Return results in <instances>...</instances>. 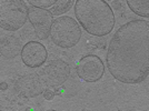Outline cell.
I'll list each match as a JSON object with an SVG mask.
<instances>
[{
    "label": "cell",
    "mask_w": 149,
    "mask_h": 111,
    "mask_svg": "<svg viewBox=\"0 0 149 111\" xmlns=\"http://www.w3.org/2000/svg\"><path fill=\"white\" fill-rule=\"evenodd\" d=\"M74 15L78 24L89 35L104 37L115 27V13L105 0H77Z\"/></svg>",
    "instance_id": "7a4b0ae2"
},
{
    "label": "cell",
    "mask_w": 149,
    "mask_h": 111,
    "mask_svg": "<svg viewBox=\"0 0 149 111\" xmlns=\"http://www.w3.org/2000/svg\"><path fill=\"white\" fill-rule=\"evenodd\" d=\"M57 90H54V89H45V91H44V97H45V99L46 100H52L54 99V97L57 94V92H56Z\"/></svg>",
    "instance_id": "5bb4252c"
},
{
    "label": "cell",
    "mask_w": 149,
    "mask_h": 111,
    "mask_svg": "<svg viewBox=\"0 0 149 111\" xmlns=\"http://www.w3.org/2000/svg\"><path fill=\"white\" fill-rule=\"evenodd\" d=\"M127 5L131 11L143 18H149L148 0H127Z\"/></svg>",
    "instance_id": "8fae6325"
},
{
    "label": "cell",
    "mask_w": 149,
    "mask_h": 111,
    "mask_svg": "<svg viewBox=\"0 0 149 111\" xmlns=\"http://www.w3.org/2000/svg\"><path fill=\"white\" fill-rule=\"evenodd\" d=\"M1 89H2V90H3V89H7V83L2 82V83H1Z\"/></svg>",
    "instance_id": "9a60e30c"
},
{
    "label": "cell",
    "mask_w": 149,
    "mask_h": 111,
    "mask_svg": "<svg viewBox=\"0 0 149 111\" xmlns=\"http://www.w3.org/2000/svg\"><path fill=\"white\" fill-rule=\"evenodd\" d=\"M106 62L119 82L137 85L149 74V21L131 20L112 36Z\"/></svg>",
    "instance_id": "6da1fadb"
},
{
    "label": "cell",
    "mask_w": 149,
    "mask_h": 111,
    "mask_svg": "<svg viewBox=\"0 0 149 111\" xmlns=\"http://www.w3.org/2000/svg\"><path fill=\"white\" fill-rule=\"evenodd\" d=\"M74 2H76V1H74V0H58L56 5L50 8L49 11L52 15V17L54 16H56V17L61 16V15L70 10V8L74 6Z\"/></svg>",
    "instance_id": "7c38bea8"
},
{
    "label": "cell",
    "mask_w": 149,
    "mask_h": 111,
    "mask_svg": "<svg viewBox=\"0 0 149 111\" xmlns=\"http://www.w3.org/2000/svg\"><path fill=\"white\" fill-rule=\"evenodd\" d=\"M21 42L13 36H6L1 39V57L3 59H13L21 52Z\"/></svg>",
    "instance_id": "30bf717a"
},
{
    "label": "cell",
    "mask_w": 149,
    "mask_h": 111,
    "mask_svg": "<svg viewBox=\"0 0 149 111\" xmlns=\"http://www.w3.org/2000/svg\"><path fill=\"white\" fill-rule=\"evenodd\" d=\"M58 0H28L29 5L33 8H40L49 10L51 7H54L57 3Z\"/></svg>",
    "instance_id": "4fadbf2b"
},
{
    "label": "cell",
    "mask_w": 149,
    "mask_h": 111,
    "mask_svg": "<svg viewBox=\"0 0 149 111\" xmlns=\"http://www.w3.org/2000/svg\"><path fill=\"white\" fill-rule=\"evenodd\" d=\"M16 89L24 98H35L45 91V87L38 72L21 76L16 82Z\"/></svg>",
    "instance_id": "9c48e42d"
},
{
    "label": "cell",
    "mask_w": 149,
    "mask_h": 111,
    "mask_svg": "<svg viewBox=\"0 0 149 111\" xmlns=\"http://www.w3.org/2000/svg\"><path fill=\"white\" fill-rule=\"evenodd\" d=\"M76 71L81 80L86 82H98L105 74V65L96 55H86L77 63Z\"/></svg>",
    "instance_id": "8992f818"
},
{
    "label": "cell",
    "mask_w": 149,
    "mask_h": 111,
    "mask_svg": "<svg viewBox=\"0 0 149 111\" xmlns=\"http://www.w3.org/2000/svg\"><path fill=\"white\" fill-rule=\"evenodd\" d=\"M21 60L29 68H39L48 59V50L39 41H29L22 47Z\"/></svg>",
    "instance_id": "ba28073f"
},
{
    "label": "cell",
    "mask_w": 149,
    "mask_h": 111,
    "mask_svg": "<svg viewBox=\"0 0 149 111\" xmlns=\"http://www.w3.org/2000/svg\"><path fill=\"white\" fill-rule=\"evenodd\" d=\"M50 38L57 47L72 48L79 42L81 38V27L77 20L69 16H61L54 20Z\"/></svg>",
    "instance_id": "3957f363"
},
{
    "label": "cell",
    "mask_w": 149,
    "mask_h": 111,
    "mask_svg": "<svg viewBox=\"0 0 149 111\" xmlns=\"http://www.w3.org/2000/svg\"><path fill=\"white\" fill-rule=\"evenodd\" d=\"M40 79L42 81L45 89H54L65 85L70 76V66L61 59H55L48 62L40 72H38Z\"/></svg>",
    "instance_id": "5b68a950"
},
{
    "label": "cell",
    "mask_w": 149,
    "mask_h": 111,
    "mask_svg": "<svg viewBox=\"0 0 149 111\" xmlns=\"http://www.w3.org/2000/svg\"><path fill=\"white\" fill-rule=\"evenodd\" d=\"M28 7L24 0L0 1V27L8 31L20 29L28 20Z\"/></svg>",
    "instance_id": "277c9868"
},
{
    "label": "cell",
    "mask_w": 149,
    "mask_h": 111,
    "mask_svg": "<svg viewBox=\"0 0 149 111\" xmlns=\"http://www.w3.org/2000/svg\"><path fill=\"white\" fill-rule=\"evenodd\" d=\"M28 20L33 27L36 36L41 40H45L50 36L54 17L49 10L30 7L28 11Z\"/></svg>",
    "instance_id": "52a82bcc"
}]
</instances>
